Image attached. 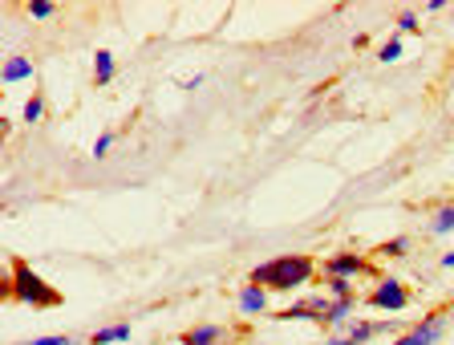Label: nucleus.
<instances>
[{"mask_svg": "<svg viewBox=\"0 0 454 345\" xmlns=\"http://www.w3.org/2000/svg\"><path fill=\"white\" fill-rule=\"evenodd\" d=\"M312 277H317V260L304 256V252H284V256H272V260H264V264H255L247 280L268 288V293H296V288H304Z\"/></svg>", "mask_w": 454, "mask_h": 345, "instance_id": "1", "label": "nucleus"}, {"mask_svg": "<svg viewBox=\"0 0 454 345\" xmlns=\"http://www.w3.org/2000/svg\"><path fill=\"white\" fill-rule=\"evenodd\" d=\"M0 297L20 301V305H28V309H57L61 305V293H57L45 277H37L28 260H12L9 277L0 280Z\"/></svg>", "mask_w": 454, "mask_h": 345, "instance_id": "2", "label": "nucleus"}, {"mask_svg": "<svg viewBox=\"0 0 454 345\" xmlns=\"http://www.w3.org/2000/svg\"><path fill=\"white\" fill-rule=\"evenodd\" d=\"M321 272L325 277H340V280H357V277H378V264L369 256H361V252H337V256H329L321 264Z\"/></svg>", "mask_w": 454, "mask_h": 345, "instance_id": "3", "label": "nucleus"}, {"mask_svg": "<svg viewBox=\"0 0 454 345\" xmlns=\"http://www.w3.org/2000/svg\"><path fill=\"white\" fill-rule=\"evenodd\" d=\"M442 333H446V309H434V313H426L414 329L397 333L389 345H442Z\"/></svg>", "mask_w": 454, "mask_h": 345, "instance_id": "4", "label": "nucleus"}, {"mask_svg": "<svg viewBox=\"0 0 454 345\" xmlns=\"http://www.w3.org/2000/svg\"><path fill=\"white\" fill-rule=\"evenodd\" d=\"M369 309H381V313H402V309L410 305V288L402 285L397 277H381L378 285H373V293L365 297Z\"/></svg>", "mask_w": 454, "mask_h": 345, "instance_id": "5", "label": "nucleus"}, {"mask_svg": "<svg viewBox=\"0 0 454 345\" xmlns=\"http://www.w3.org/2000/svg\"><path fill=\"white\" fill-rule=\"evenodd\" d=\"M329 305H333L329 293H312V297L293 301L288 309H280V313H276V321H317V325H325V317H329Z\"/></svg>", "mask_w": 454, "mask_h": 345, "instance_id": "6", "label": "nucleus"}, {"mask_svg": "<svg viewBox=\"0 0 454 345\" xmlns=\"http://www.w3.org/2000/svg\"><path fill=\"white\" fill-rule=\"evenodd\" d=\"M394 321H349V325L340 329V333H333L329 345H369L373 337L381 333H394Z\"/></svg>", "mask_w": 454, "mask_h": 345, "instance_id": "7", "label": "nucleus"}, {"mask_svg": "<svg viewBox=\"0 0 454 345\" xmlns=\"http://www.w3.org/2000/svg\"><path fill=\"white\" fill-rule=\"evenodd\" d=\"M179 345H236V333L227 325H195L179 333Z\"/></svg>", "mask_w": 454, "mask_h": 345, "instance_id": "8", "label": "nucleus"}, {"mask_svg": "<svg viewBox=\"0 0 454 345\" xmlns=\"http://www.w3.org/2000/svg\"><path fill=\"white\" fill-rule=\"evenodd\" d=\"M236 305H239V313H244V317H260V313H268V288H260V285H252V280H247V285L239 288Z\"/></svg>", "mask_w": 454, "mask_h": 345, "instance_id": "9", "label": "nucleus"}, {"mask_svg": "<svg viewBox=\"0 0 454 345\" xmlns=\"http://www.w3.org/2000/svg\"><path fill=\"white\" fill-rule=\"evenodd\" d=\"M4 86H17V82H28V77H33V61L28 58H9L4 61Z\"/></svg>", "mask_w": 454, "mask_h": 345, "instance_id": "10", "label": "nucleus"}, {"mask_svg": "<svg viewBox=\"0 0 454 345\" xmlns=\"http://www.w3.org/2000/svg\"><path fill=\"white\" fill-rule=\"evenodd\" d=\"M114 77V53L110 49H98L94 53V86H110Z\"/></svg>", "mask_w": 454, "mask_h": 345, "instance_id": "11", "label": "nucleus"}, {"mask_svg": "<svg viewBox=\"0 0 454 345\" xmlns=\"http://www.w3.org/2000/svg\"><path fill=\"white\" fill-rule=\"evenodd\" d=\"M94 345H118V341H130V325H110V329H98L94 337H90Z\"/></svg>", "mask_w": 454, "mask_h": 345, "instance_id": "12", "label": "nucleus"}, {"mask_svg": "<svg viewBox=\"0 0 454 345\" xmlns=\"http://www.w3.org/2000/svg\"><path fill=\"white\" fill-rule=\"evenodd\" d=\"M430 231H434V236H450V231H454V203H442V208L434 211Z\"/></svg>", "mask_w": 454, "mask_h": 345, "instance_id": "13", "label": "nucleus"}, {"mask_svg": "<svg viewBox=\"0 0 454 345\" xmlns=\"http://www.w3.org/2000/svg\"><path fill=\"white\" fill-rule=\"evenodd\" d=\"M325 293H329V297H333V301L357 297V293H353V280H340V277H325Z\"/></svg>", "mask_w": 454, "mask_h": 345, "instance_id": "14", "label": "nucleus"}, {"mask_svg": "<svg viewBox=\"0 0 454 345\" xmlns=\"http://www.w3.org/2000/svg\"><path fill=\"white\" fill-rule=\"evenodd\" d=\"M406 252H410V240H406V236H394V240H386V244L378 248V256L397 260V256H406Z\"/></svg>", "mask_w": 454, "mask_h": 345, "instance_id": "15", "label": "nucleus"}, {"mask_svg": "<svg viewBox=\"0 0 454 345\" xmlns=\"http://www.w3.org/2000/svg\"><path fill=\"white\" fill-rule=\"evenodd\" d=\"M41 118H45V98L33 94V98L25 102V122H28V126H37Z\"/></svg>", "mask_w": 454, "mask_h": 345, "instance_id": "16", "label": "nucleus"}, {"mask_svg": "<svg viewBox=\"0 0 454 345\" xmlns=\"http://www.w3.org/2000/svg\"><path fill=\"white\" fill-rule=\"evenodd\" d=\"M53 12H57L53 0H33V4H28V17H33V20H49Z\"/></svg>", "mask_w": 454, "mask_h": 345, "instance_id": "17", "label": "nucleus"}, {"mask_svg": "<svg viewBox=\"0 0 454 345\" xmlns=\"http://www.w3.org/2000/svg\"><path fill=\"white\" fill-rule=\"evenodd\" d=\"M378 58H381V61H386V66H389V61H397V58H402V41H397V37H389V41H386V45H381V49H378Z\"/></svg>", "mask_w": 454, "mask_h": 345, "instance_id": "18", "label": "nucleus"}, {"mask_svg": "<svg viewBox=\"0 0 454 345\" xmlns=\"http://www.w3.org/2000/svg\"><path fill=\"white\" fill-rule=\"evenodd\" d=\"M110 146H114V135H98L94 146H90V154H94V159H106V154H110Z\"/></svg>", "mask_w": 454, "mask_h": 345, "instance_id": "19", "label": "nucleus"}, {"mask_svg": "<svg viewBox=\"0 0 454 345\" xmlns=\"http://www.w3.org/2000/svg\"><path fill=\"white\" fill-rule=\"evenodd\" d=\"M28 345H74V337H61V333H53V337H33Z\"/></svg>", "mask_w": 454, "mask_h": 345, "instance_id": "20", "label": "nucleus"}, {"mask_svg": "<svg viewBox=\"0 0 454 345\" xmlns=\"http://www.w3.org/2000/svg\"><path fill=\"white\" fill-rule=\"evenodd\" d=\"M397 29H402V33H414L418 29V12H402V17H397Z\"/></svg>", "mask_w": 454, "mask_h": 345, "instance_id": "21", "label": "nucleus"}, {"mask_svg": "<svg viewBox=\"0 0 454 345\" xmlns=\"http://www.w3.org/2000/svg\"><path fill=\"white\" fill-rule=\"evenodd\" d=\"M442 269H454V248H450V252H442Z\"/></svg>", "mask_w": 454, "mask_h": 345, "instance_id": "22", "label": "nucleus"}, {"mask_svg": "<svg viewBox=\"0 0 454 345\" xmlns=\"http://www.w3.org/2000/svg\"><path fill=\"white\" fill-rule=\"evenodd\" d=\"M450 297H454V288H450Z\"/></svg>", "mask_w": 454, "mask_h": 345, "instance_id": "23", "label": "nucleus"}]
</instances>
